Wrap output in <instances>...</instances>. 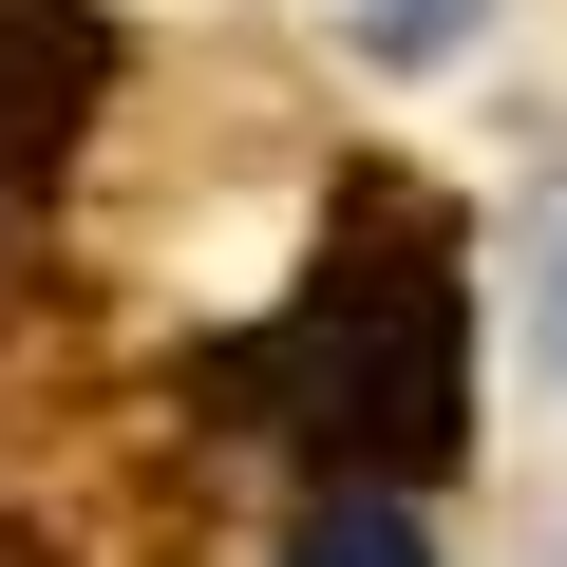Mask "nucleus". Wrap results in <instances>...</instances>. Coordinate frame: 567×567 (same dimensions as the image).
<instances>
[{
    "instance_id": "f257e3e1",
    "label": "nucleus",
    "mask_w": 567,
    "mask_h": 567,
    "mask_svg": "<svg viewBox=\"0 0 567 567\" xmlns=\"http://www.w3.org/2000/svg\"><path fill=\"white\" fill-rule=\"evenodd\" d=\"M284 567H435V529H416L379 473H322L303 511H284Z\"/></svg>"
},
{
    "instance_id": "f03ea898",
    "label": "nucleus",
    "mask_w": 567,
    "mask_h": 567,
    "mask_svg": "<svg viewBox=\"0 0 567 567\" xmlns=\"http://www.w3.org/2000/svg\"><path fill=\"white\" fill-rule=\"evenodd\" d=\"M322 20H341L379 76H435V58H473V39H492V0H322Z\"/></svg>"
},
{
    "instance_id": "7ed1b4c3",
    "label": "nucleus",
    "mask_w": 567,
    "mask_h": 567,
    "mask_svg": "<svg viewBox=\"0 0 567 567\" xmlns=\"http://www.w3.org/2000/svg\"><path fill=\"white\" fill-rule=\"evenodd\" d=\"M529 322H548V379H567V208H548V246H529Z\"/></svg>"
}]
</instances>
